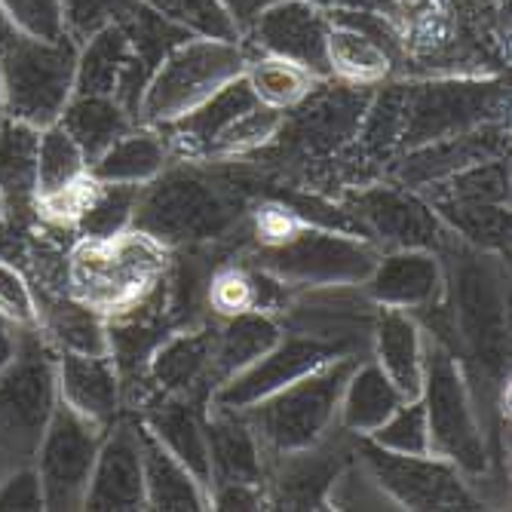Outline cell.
<instances>
[{
  "label": "cell",
  "mask_w": 512,
  "mask_h": 512,
  "mask_svg": "<svg viewBox=\"0 0 512 512\" xmlns=\"http://www.w3.org/2000/svg\"><path fill=\"white\" fill-rule=\"evenodd\" d=\"M169 270V249L142 230L111 240L77 237L68 249V295L105 319L145 301Z\"/></svg>",
  "instance_id": "6da1fadb"
},
{
  "label": "cell",
  "mask_w": 512,
  "mask_h": 512,
  "mask_svg": "<svg viewBox=\"0 0 512 512\" xmlns=\"http://www.w3.org/2000/svg\"><path fill=\"white\" fill-rule=\"evenodd\" d=\"M240 218V203L221 184L197 169H163L138 191L132 227L151 240L172 246L209 243L224 237Z\"/></svg>",
  "instance_id": "7a4b0ae2"
},
{
  "label": "cell",
  "mask_w": 512,
  "mask_h": 512,
  "mask_svg": "<svg viewBox=\"0 0 512 512\" xmlns=\"http://www.w3.org/2000/svg\"><path fill=\"white\" fill-rule=\"evenodd\" d=\"M59 353L40 329H19L16 350L0 368V457L7 467L34 463L43 430L59 405Z\"/></svg>",
  "instance_id": "3957f363"
},
{
  "label": "cell",
  "mask_w": 512,
  "mask_h": 512,
  "mask_svg": "<svg viewBox=\"0 0 512 512\" xmlns=\"http://www.w3.org/2000/svg\"><path fill=\"white\" fill-rule=\"evenodd\" d=\"M249 53L240 40L188 37L154 68L142 99H138V126L163 129L184 114L200 108L215 92L246 74Z\"/></svg>",
  "instance_id": "277c9868"
},
{
  "label": "cell",
  "mask_w": 512,
  "mask_h": 512,
  "mask_svg": "<svg viewBox=\"0 0 512 512\" xmlns=\"http://www.w3.org/2000/svg\"><path fill=\"white\" fill-rule=\"evenodd\" d=\"M356 362L359 356L335 359L243 411L267 457L310 448L338 430L341 390Z\"/></svg>",
  "instance_id": "5b68a950"
},
{
  "label": "cell",
  "mask_w": 512,
  "mask_h": 512,
  "mask_svg": "<svg viewBox=\"0 0 512 512\" xmlns=\"http://www.w3.org/2000/svg\"><path fill=\"white\" fill-rule=\"evenodd\" d=\"M74 74L77 56L65 37L40 40L10 31L0 37V92H4L0 114L37 129L59 123L74 96Z\"/></svg>",
  "instance_id": "8992f818"
},
{
  "label": "cell",
  "mask_w": 512,
  "mask_h": 512,
  "mask_svg": "<svg viewBox=\"0 0 512 512\" xmlns=\"http://www.w3.org/2000/svg\"><path fill=\"white\" fill-rule=\"evenodd\" d=\"M381 249L347 230L295 224L283 240L261 243L255 267L276 276L289 289L313 286H362L375 270Z\"/></svg>",
  "instance_id": "52a82bcc"
},
{
  "label": "cell",
  "mask_w": 512,
  "mask_h": 512,
  "mask_svg": "<svg viewBox=\"0 0 512 512\" xmlns=\"http://www.w3.org/2000/svg\"><path fill=\"white\" fill-rule=\"evenodd\" d=\"M421 402L430 427V451L467 479H479L488 470V451L476 417V402L463 368L445 344L427 338L424 350V387Z\"/></svg>",
  "instance_id": "ba28073f"
},
{
  "label": "cell",
  "mask_w": 512,
  "mask_h": 512,
  "mask_svg": "<svg viewBox=\"0 0 512 512\" xmlns=\"http://www.w3.org/2000/svg\"><path fill=\"white\" fill-rule=\"evenodd\" d=\"M509 105L503 80L491 77H436L405 83V123L399 151L500 123Z\"/></svg>",
  "instance_id": "9c48e42d"
},
{
  "label": "cell",
  "mask_w": 512,
  "mask_h": 512,
  "mask_svg": "<svg viewBox=\"0 0 512 512\" xmlns=\"http://www.w3.org/2000/svg\"><path fill=\"white\" fill-rule=\"evenodd\" d=\"M105 433L108 427L86 421L83 414L59 399L34 454V470L46 509H83L86 485Z\"/></svg>",
  "instance_id": "30bf717a"
},
{
  "label": "cell",
  "mask_w": 512,
  "mask_h": 512,
  "mask_svg": "<svg viewBox=\"0 0 512 512\" xmlns=\"http://www.w3.org/2000/svg\"><path fill=\"white\" fill-rule=\"evenodd\" d=\"M356 457L396 509H479L467 476L436 454H393L359 439Z\"/></svg>",
  "instance_id": "8fae6325"
},
{
  "label": "cell",
  "mask_w": 512,
  "mask_h": 512,
  "mask_svg": "<svg viewBox=\"0 0 512 512\" xmlns=\"http://www.w3.org/2000/svg\"><path fill=\"white\" fill-rule=\"evenodd\" d=\"M344 356H359V353H353L344 344L322 341L304 332H283V338H279L261 359H255L252 365L237 371V375H230L224 384H218L209 396V405L246 411L258 405L261 399L301 381L310 371Z\"/></svg>",
  "instance_id": "7c38bea8"
},
{
  "label": "cell",
  "mask_w": 512,
  "mask_h": 512,
  "mask_svg": "<svg viewBox=\"0 0 512 512\" xmlns=\"http://www.w3.org/2000/svg\"><path fill=\"white\" fill-rule=\"evenodd\" d=\"M368 102L371 86H350L332 77L319 80L301 105L286 111L276 138H289L304 157H335L356 142Z\"/></svg>",
  "instance_id": "4fadbf2b"
},
{
  "label": "cell",
  "mask_w": 512,
  "mask_h": 512,
  "mask_svg": "<svg viewBox=\"0 0 512 512\" xmlns=\"http://www.w3.org/2000/svg\"><path fill=\"white\" fill-rule=\"evenodd\" d=\"M332 19L313 0H276L261 10L240 34L249 56H276L307 68L313 77L329 80V43Z\"/></svg>",
  "instance_id": "5bb4252c"
},
{
  "label": "cell",
  "mask_w": 512,
  "mask_h": 512,
  "mask_svg": "<svg viewBox=\"0 0 512 512\" xmlns=\"http://www.w3.org/2000/svg\"><path fill=\"white\" fill-rule=\"evenodd\" d=\"M350 215L356 218L362 237L387 249H430L439 252L451 230L442 224L436 209L411 188H365L353 194Z\"/></svg>",
  "instance_id": "9a60e30c"
},
{
  "label": "cell",
  "mask_w": 512,
  "mask_h": 512,
  "mask_svg": "<svg viewBox=\"0 0 512 512\" xmlns=\"http://www.w3.org/2000/svg\"><path fill=\"white\" fill-rule=\"evenodd\" d=\"M347 430H335L322 442L267 457L264 497L276 509H329V491L341 467L350 460L344 448Z\"/></svg>",
  "instance_id": "2e32d148"
},
{
  "label": "cell",
  "mask_w": 512,
  "mask_h": 512,
  "mask_svg": "<svg viewBox=\"0 0 512 512\" xmlns=\"http://www.w3.org/2000/svg\"><path fill=\"white\" fill-rule=\"evenodd\" d=\"M83 509L102 512H129L148 509L145 497V463H142V442H138V417H117L108 427L102 448L96 454Z\"/></svg>",
  "instance_id": "e0dca14e"
},
{
  "label": "cell",
  "mask_w": 512,
  "mask_h": 512,
  "mask_svg": "<svg viewBox=\"0 0 512 512\" xmlns=\"http://www.w3.org/2000/svg\"><path fill=\"white\" fill-rule=\"evenodd\" d=\"M148 80L151 71L138 59L129 34L120 25H108L89 37L83 56L77 59L74 96H111L135 117Z\"/></svg>",
  "instance_id": "ac0fdd59"
},
{
  "label": "cell",
  "mask_w": 512,
  "mask_h": 512,
  "mask_svg": "<svg viewBox=\"0 0 512 512\" xmlns=\"http://www.w3.org/2000/svg\"><path fill=\"white\" fill-rule=\"evenodd\" d=\"M365 295L378 307L424 310L448 295V276L439 252L430 249H387L362 283Z\"/></svg>",
  "instance_id": "d6986e66"
},
{
  "label": "cell",
  "mask_w": 512,
  "mask_h": 512,
  "mask_svg": "<svg viewBox=\"0 0 512 512\" xmlns=\"http://www.w3.org/2000/svg\"><path fill=\"white\" fill-rule=\"evenodd\" d=\"M212 350H215V322H197L188 329L169 332L148 359V390L175 396H212ZM148 393V396H151Z\"/></svg>",
  "instance_id": "ffe728a7"
},
{
  "label": "cell",
  "mask_w": 512,
  "mask_h": 512,
  "mask_svg": "<svg viewBox=\"0 0 512 512\" xmlns=\"http://www.w3.org/2000/svg\"><path fill=\"white\" fill-rule=\"evenodd\" d=\"M206 399L175 396V393H151L138 421L148 433L188 467L206 488H212V467H209V442H206Z\"/></svg>",
  "instance_id": "44dd1931"
},
{
  "label": "cell",
  "mask_w": 512,
  "mask_h": 512,
  "mask_svg": "<svg viewBox=\"0 0 512 512\" xmlns=\"http://www.w3.org/2000/svg\"><path fill=\"white\" fill-rule=\"evenodd\" d=\"M457 283H460L454 292L457 310H451L454 325H460L463 338H467L479 362L500 368L503 347H506V325H503L506 316H503L497 283L485 270V264H479V258L460 267Z\"/></svg>",
  "instance_id": "7402d4cb"
},
{
  "label": "cell",
  "mask_w": 512,
  "mask_h": 512,
  "mask_svg": "<svg viewBox=\"0 0 512 512\" xmlns=\"http://www.w3.org/2000/svg\"><path fill=\"white\" fill-rule=\"evenodd\" d=\"M503 138H506V129L500 120V123H488V126H479L473 132H463L454 138H442V142L411 148V151H405L402 163L396 166V178L402 181V188L424 191L430 184H439L473 163L500 157Z\"/></svg>",
  "instance_id": "603a6c76"
},
{
  "label": "cell",
  "mask_w": 512,
  "mask_h": 512,
  "mask_svg": "<svg viewBox=\"0 0 512 512\" xmlns=\"http://www.w3.org/2000/svg\"><path fill=\"white\" fill-rule=\"evenodd\" d=\"M59 399L86 421L111 427L123 411V381L111 356L59 353Z\"/></svg>",
  "instance_id": "cb8c5ba5"
},
{
  "label": "cell",
  "mask_w": 512,
  "mask_h": 512,
  "mask_svg": "<svg viewBox=\"0 0 512 512\" xmlns=\"http://www.w3.org/2000/svg\"><path fill=\"white\" fill-rule=\"evenodd\" d=\"M206 442H209L212 488L227 482L264 485L267 454L243 411L206 405Z\"/></svg>",
  "instance_id": "d4e9b609"
},
{
  "label": "cell",
  "mask_w": 512,
  "mask_h": 512,
  "mask_svg": "<svg viewBox=\"0 0 512 512\" xmlns=\"http://www.w3.org/2000/svg\"><path fill=\"white\" fill-rule=\"evenodd\" d=\"M424 350V325H417V319L408 310L378 307L375 325H371V359L384 368V375L396 384V390L405 399L421 396Z\"/></svg>",
  "instance_id": "484cf974"
},
{
  "label": "cell",
  "mask_w": 512,
  "mask_h": 512,
  "mask_svg": "<svg viewBox=\"0 0 512 512\" xmlns=\"http://www.w3.org/2000/svg\"><path fill=\"white\" fill-rule=\"evenodd\" d=\"M37 148V126L16 117H0V206H4V218L34 221Z\"/></svg>",
  "instance_id": "4316f807"
},
{
  "label": "cell",
  "mask_w": 512,
  "mask_h": 512,
  "mask_svg": "<svg viewBox=\"0 0 512 512\" xmlns=\"http://www.w3.org/2000/svg\"><path fill=\"white\" fill-rule=\"evenodd\" d=\"M37 329L56 353L108 356V322L83 301L53 292H34Z\"/></svg>",
  "instance_id": "83f0119b"
},
{
  "label": "cell",
  "mask_w": 512,
  "mask_h": 512,
  "mask_svg": "<svg viewBox=\"0 0 512 512\" xmlns=\"http://www.w3.org/2000/svg\"><path fill=\"white\" fill-rule=\"evenodd\" d=\"M138 442H142L148 509H163V512H200V509H212L209 488L188 467H184L178 457H172L148 433V427L142 421H138Z\"/></svg>",
  "instance_id": "f1b7e54d"
},
{
  "label": "cell",
  "mask_w": 512,
  "mask_h": 512,
  "mask_svg": "<svg viewBox=\"0 0 512 512\" xmlns=\"http://www.w3.org/2000/svg\"><path fill=\"white\" fill-rule=\"evenodd\" d=\"M402 402L405 396L384 375V368L375 359H359L341 390L338 427L356 439L371 436Z\"/></svg>",
  "instance_id": "f546056e"
},
{
  "label": "cell",
  "mask_w": 512,
  "mask_h": 512,
  "mask_svg": "<svg viewBox=\"0 0 512 512\" xmlns=\"http://www.w3.org/2000/svg\"><path fill=\"white\" fill-rule=\"evenodd\" d=\"M172 160L166 135L154 126H132L126 135L89 163V175L105 184H138L145 188Z\"/></svg>",
  "instance_id": "4dcf8cb0"
},
{
  "label": "cell",
  "mask_w": 512,
  "mask_h": 512,
  "mask_svg": "<svg viewBox=\"0 0 512 512\" xmlns=\"http://www.w3.org/2000/svg\"><path fill=\"white\" fill-rule=\"evenodd\" d=\"M279 338H283V325L273 313L264 310H246L221 319V325H215L212 384H224L230 375H237L255 359H261Z\"/></svg>",
  "instance_id": "1f68e13d"
},
{
  "label": "cell",
  "mask_w": 512,
  "mask_h": 512,
  "mask_svg": "<svg viewBox=\"0 0 512 512\" xmlns=\"http://www.w3.org/2000/svg\"><path fill=\"white\" fill-rule=\"evenodd\" d=\"M59 126L74 138L89 166L99 154H105L120 135H126L138 123L111 96H71L59 117Z\"/></svg>",
  "instance_id": "d6a6232c"
},
{
  "label": "cell",
  "mask_w": 512,
  "mask_h": 512,
  "mask_svg": "<svg viewBox=\"0 0 512 512\" xmlns=\"http://www.w3.org/2000/svg\"><path fill=\"white\" fill-rule=\"evenodd\" d=\"M325 59H329L332 80L350 86H378L396 71V56L387 46L338 22H332L329 43H325Z\"/></svg>",
  "instance_id": "836d02e7"
},
{
  "label": "cell",
  "mask_w": 512,
  "mask_h": 512,
  "mask_svg": "<svg viewBox=\"0 0 512 512\" xmlns=\"http://www.w3.org/2000/svg\"><path fill=\"white\" fill-rule=\"evenodd\" d=\"M427 200V197H424ZM442 224L467 240L470 246L482 249H503L509 243V212L506 203H470V200H427Z\"/></svg>",
  "instance_id": "e575fe53"
},
{
  "label": "cell",
  "mask_w": 512,
  "mask_h": 512,
  "mask_svg": "<svg viewBox=\"0 0 512 512\" xmlns=\"http://www.w3.org/2000/svg\"><path fill=\"white\" fill-rule=\"evenodd\" d=\"M246 80L261 105L283 114L301 105L310 96V89L319 83V77H313L307 68L276 56H249Z\"/></svg>",
  "instance_id": "d590c367"
},
{
  "label": "cell",
  "mask_w": 512,
  "mask_h": 512,
  "mask_svg": "<svg viewBox=\"0 0 512 512\" xmlns=\"http://www.w3.org/2000/svg\"><path fill=\"white\" fill-rule=\"evenodd\" d=\"M138 184H105L99 181L92 191L83 215L77 218V237H92V240H111L123 230L132 227L135 203H138Z\"/></svg>",
  "instance_id": "8d00e7d4"
},
{
  "label": "cell",
  "mask_w": 512,
  "mask_h": 512,
  "mask_svg": "<svg viewBox=\"0 0 512 512\" xmlns=\"http://www.w3.org/2000/svg\"><path fill=\"white\" fill-rule=\"evenodd\" d=\"M86 157L77 148L74 138L59 126L40 129V148H37V197L68 188L71 181L86 175Z\"/></svg>",
  "instance_id": "74e56055"
},
{
  "label": "cell",
  "mask_w": 512,
  "mask_h": 512,
  "mask_svg": "<svg viewBox=\"0 0 512 512\" xmlns=\"http://www.w3.org/2000/svg\"><path fill=\"white\" fill-rule=\"evenodd\" d=\"M145 4L197 37L240 40V28L221 7V0H145Z\"/></svg>",
  "instance_id": "f35d334b"
},
{
  "label": "cell",
  "mask_w": 512,
  "mask_h": 512,
  "mask_svg": "<svg viewBox=\"0 0 512 512\" xmlns=\"http://www.w3.org/2000/svg\"><path fill=\"white\" fill-rule=\"evenodd\" d=\"M362 439L375 442L378 448L393 451V454H433L430 451L427 411H424L421 396H417V399H405L375 433L362 436Z\"/></svg>",
  "instance_id": "ab89813d"
},
{
  "label": "cell",
  "mask_w": 512,
  "mask_h": 512,
  "mask_svg": "<svg viewBox=\"0 0 512 512\" xmlns=\"http://www.w3.org/2000/svg\"><path fill=\"white\" fill-rule=\"evenodd\" d=\"M206 304L212 307V313L218 319L237 316L246 310H258V270L240 267V264L218 267L209 276Z\"/></svg>",
  "instance_id": "60d3db41"
},
{
  "label": "cell",
  "mask_w": 512,
  "mask_h": 512,
  "mask_svg": "<svg viewBox=\"0 0 512 512\" xmlns=\"http://www.w3.org/2000/svg\"><path fill=\"white\" fill-rule=\"evenodd\" d=\"M138 7V0H65L62 19L68 22L74 37L89 40L108 25L126 22V16Z\"/></svg>",
  "instance_id": "b9f144b4"
},
{
  "label": "cell",
  "mask_w": 512,
  "mask_h": 512,
  "mask_svg": "<svg viewBox=\"0 0 512 512\" xmlns=\"http://www.w3.org/2000/svg\"><path fill=\"white\" fill-rule=\"evenodd\" d=\"M0 319L13 329H37V298L28 283V276L0 261Z\"/></svg>",
  "instance_id": "7bdbcfd3"
},
{
  "label": "cell",
  "mask_w": 512,
  "mask_h": 512,
  "mask_svg": "<svg viewBox=\"0 0 512 512\" xmlns=\"http://www.w3.org/2000/svg\"><path fill=\"white\" fill-rule=\"evenodd\" d=\"M10 19L25 28L31 37L40 40H59L65 31L62 19V0H4Z\"/></svg>",
  "instance_id": "ee69618b"
},
{
  "label": "cell",
  "mask_w": 512,
  "mask_h": 512,
  "mask_svg": "<svg viewBox=\"0 0 512 512\" xmlns=\"http://www.w3.org/2000/svg\"><path fill=\"white\" fill-rule=\"evenodd\" d=\"M0 509H46L34 463L13 467L0 479Z\"/></svg>",
  "instance_id": "f6af8a7d"
},
{
  "label": "cell",
  "mask_w": 512,
  "mask_h": 512,
  "mask_svg": "<svg viewBox=\"0 0 512 512\" xmlns=\"http://www.w3.org/2000/svg\"><path fill=\"white\" fill-rule=\"evenodd\" d=\"M209 503L212 509H264L267 497H264V485H246V482H227V485H215L209 491Z\"/></svg>",
  "instance_id": "bcb514c9"
},
{
  "label": "cell",
  "mask_w": 512,
  "mask_h": 512,
  "mask_svg": "<svg viewBox=\"0 0 512 512\" xmlns=\"http://www.w3.org/2000/svg\"><path fill=\"white\" fill-rule=\"evenodd\" d=\"M322 10H359V13H384L390 19L399 16L402 0H313Z\"/></svg>",
  "instance_id": "7dc6e473"
},
{
  "label": "cell",
  "mask_w": 512,
  "mask_h": 512,
  "mask_svg": "<svg viewBox=\"0 0 512 512\" xmlns=\"http://www.w3.org/2000/svg\"><path fill=\"white\" fill-rule=\"evenodd\" d=\"M270 4H276V0H221V7L230 13V19L237 22L240 34H243V28H246L261 10H267Z\"/></svg>",
  "instance_id": "c3c4849f"
},
{
  "label": "cell",
  "mask_w": 512,
  "mask_h": 512,
  "mask_svg": "<svg viewBox=\"0 0 512 512\" xmlns=\"http://www.w3.org/2000/svg\"><path fill=\"white\" fill-rule=\"evenodd\" d=\"M16 332H19V329H13L10 322L0 319V368H4V365L10 362V356H13V350H16Z\"/></svg>",
  "instance_id": "681fc988"
},
{
  "label": "cell",
  "mask_w": 512,
  "mask_h": 512,
  "mask_svg": "<svg viewBox=\"0 0 512 512\" xmlns=\"http://www.w3.org/2000/svg\"><path fill=\"white\" fill-rule=\"evenodd\" d=\"M7 473H10V467H7V460H4V457H0V479H4Z\"/></svg>",
  "instance_id": "f907efd6"
},
{
  "label": "cell",
  "mask_w": 512,
  "mask_h": 512,
  "mask_svg": "<svg viewBox=\"0 0 512 512\" xmlns=\"http://www.w3.org/2000/svg\"><path fill=\"white\" fill-rule=\"evenodd\" d=\"M0 108H4V92H0Z\"/></svg>",
  "instance_id": "816d5d0a"
},
{
  "label": "cell",
  "mask_w": 512,
  "mask_h": 512,
  "mask_svg": "<svg viewBox=\"0 0 512 512\" xmlns=\"http://www.w3.org/2000/svg\"><path fill=\"white\" fill-rule=\"evenodd\" d=\"M0 215H4V206H0Z\"/></svg>",
  "instance_id": "f5cc1de1"
},
{
  "label": "cell",
  "mask_w": 512,
  "mask_h": 512,
  "mask_svg": "<svg viewBox=\"0 0 512 512\" xmlns=\"http://www.w3.org/2000/svg\"><path fill=\"white\" fill-rule=\"evenodd\" d=\"M0 117H4V114H0Z\"/></svg>",
  "instance_id": "db71d44e"
}]
</instances>
